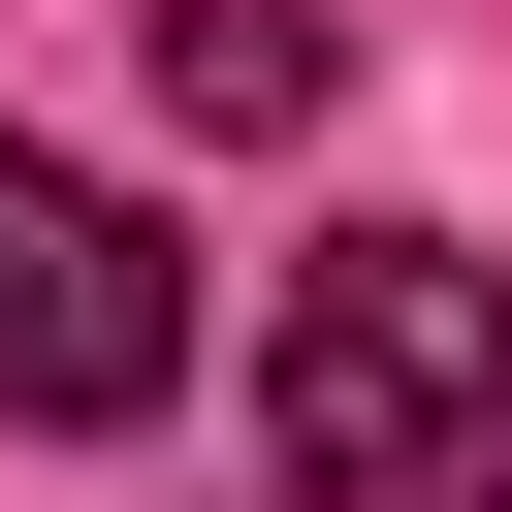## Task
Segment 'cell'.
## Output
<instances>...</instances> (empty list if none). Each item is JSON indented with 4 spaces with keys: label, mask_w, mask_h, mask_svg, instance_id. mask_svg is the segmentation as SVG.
I'll use <instances>...</instances> for the list:
<instances>
[{
    "label": "cell",
    "mask_w": 512,
    "mask_h": 512,
    "mask_svg": "<svg viewBox=\"0 0 512 512\" xmlns=\"http://www.w3.org/2000/svg\"><path fill=\"white\" fill-rule=\"evenodd\" d=\"M256 448H288V512H512V256L352 224L256 320Z\"/></svg>",
    "instance_id": "cell-1"
},
{
    "label": "cell",
    "mask_w": 512,
    "mask_h": 512,
    "mask_svg": "<svg viewBox=\"0 0 512 512\" xmlns=\"http://www.w3.org/2000/svg\"><path fill=\"white\" fill-rule=\"evenodd\" d=\"M160 384H192V256H160L96 160H32V128H0V416H32V448H96V416H160Z\"/></svg>",
    "instance_id": "cell-2"
},
{
    "label": "cell",
    "mask_w": 512,
    "mask_h": 512,
    "mask_svg": "<svg viewBox=\"0 0 512 512\" xmlns=\"http://www.w3.org/2000/svg\"><path fill=\"white\" fill-rule=\"evenodd\" d=\"M160 96L192 128H320L352 64H320V0H160Z\"/></svg>",
    "instance_id": "cell-3"
}]
</instances>
